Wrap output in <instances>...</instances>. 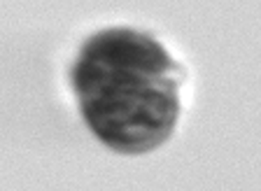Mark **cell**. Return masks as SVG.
<instances>
[{"label":"cell","mask_w":261,"mask_h":191,"mask_svg":"<svg viewBox=\"0 0 261 191\" xmlns=\"http://www.w3.org/2000/svg\"><path fill=\"white\" fill-rule=\"evenodd\" d=\"M82 59L114 68H136L154 75H168L173 66L170 56L152 38L128 31H108L91 38L82 51Z\"/></svg>","instance_id":"2"},{"label":"cell","mask_w":261,"mask_h":191,"mask_svg":"<svg viewBox=\"0 0 261 191\" xmlns=\"http://www.w3.org/2000/svg\"><path fill=\"white\" fill-rule=\"evenodd\" d=\"M82 110L96 135L121 152H145L170 135L177 119L170 75L114 68L82 59L72 75Z\"/></svg>","instance_id":"1"}]
</instances>
